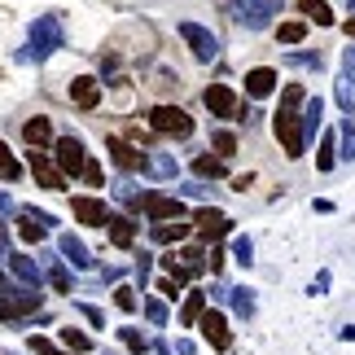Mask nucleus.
Listing matches in <instances>:
<instances>
[{"label": "nucleus", "mask_w": 355, "mask_h": 355, "mask_svg": "<svg viewBox=\"0 0 355 355\" xmlns=\"http://www.w3.org/2000/svg\"><path fill=\"white\" fill-rule=\"evenodd\" d=\"M175 171H180V167H175L171 154H145V175H154V180H171Z\"/></svg>", "instance_id": "obj_22"}, {"label": "nucleus", "mask_w": 355, "mask_h": 355, "mask_svg": "<svg viewBox=\"0 0 355 355\" xmlns=\"http://www.w3.org/2000/svg\"><path fill=\"white\" fill-rule=\"evenodd\" d=\"M347 35H355V18H347Z\"/></svg>", "instance_id": "obj_55"}, {"label": "nucleus", "mask_w": 355, "mask_h": 355, "mask_svg": "<svg viewBox=\"0 0 355 355\" xmlns=\"http://www.w3.org/2000/svg\"><path fill=\"white\" fill-rule=\"evenodd\" d=\"M303 101H307L303 88L290 84L281 92V110L272 114V132H277V141L285 145V158H303V149H307V141H303V114H298Z\"/></svg>", "instance_id": "obj_1"}, {"label": "nucleus", "mask_w": 355, "mask_h": 355, "mask_svg": "<svg viewBox=\"0 0 355 355\" xmlns=\"http://www.w3.org/2000/svg\"><path fill=\"white\" fill-rule=\"evenodd\" d=\"M49 285H53L58 294H71V272H66L62 263H53V268H49Z\"/></svg>", "instance_id": "obj_34"}, {"label": "nucleus", "mask_w": 355, "mask_h": 355, "mask_svg": "<svg viewBox=\"0 0 355 355\" xmlns=\"http://www.w3.org/2000/svg\"><path fill=\"white\" fill-rule=\"evenodd\" d=\"M334 158H338L334 136H324V141H320V154H316V171H334Z\"/></svg>", "instance_id": "obj_31"}, {"label": "nucleus", "mask_w": 355, "mask_h": 355, "mask_svg": "<svg viewBox=\"0 0 355 355\" xmlns=\"http://www.w3.org/2000/svg\"><path fill=\"white\" fill-rule=\"evenodd\" d=\"M347 9H351V13H355V0H347Z\"/></svg>", "instance_id": "obj_56"}, {"label": "nucleus", "mask_w": 355, "mask_h": 355, "mask_svg": "<svg viewBox=\"0 0 355 355\" xmlns=\"http://www.w3.org/2000/svg\"><path fill=\"white\" fill-rule=\"evenodd\" d=\"M31 351H35V355H71V351H58L49 338H31Z\"/></svg>", "instance_id": "obj_43"}, {"label": "nucleus", "mask_w": 355, "mask_h": 355, "mask_svg": "<svg viewBox=\"0 0 355 355\" xmlns=\"http://www.w3.org/2000/svg\"><path fill=\"white\" fill-rule=\"evenodd\" d=\"M145 316L154 320V324H167V307H162L158 298H149V303H145Z\"/></svg>", "instance_id": "obj_42"}, {"label": "nucleus", "mask_w": 355, "mask_h": 355, "mask_svg": "<svg viewBox=\"0 0 355 355\" xmlns=\"http://www.w3.org/2000/svg\"><path fill=\"white\" fill-rule=\"evenodd\" d=\"M228 294H233L237 316H254V298H250V290H228Z\"/></svg>", "instance_id": "obj_38"}, {"label": "nucleus", "mask_w": 355, "mask_h": 355, "mask_svg": "<svg viewBox=\"0 0 355 355\" xmlns=\"http://www.w3.org/2000/svg\"><path fill=\"white\" fill-rule=\"evenodd\" d=\"M9 272L22 281V290H40V281H44V277H40V268H35V259H31V254H9Z\"/></svg>", "instance_id": "obj_15"}, {"label": "nucleus", "mask_w": 355, "mask_h": 355, "mask_svg": "<svg viewBox=\"0 0 355 355\" xmlns=\"http://www.w3.org/2000/svg\"><path fill=\"white\" fill-rule=\"evenodd\" d=\"M303 35H307V22H281L277 26V40H281V44H303Z\"/></svg>", "instance_id": "obj_29"}, {"label": "nucleus", "mask_w": 355, "mask_h": 355, "mask_svg": "<svg viewBox=\"0 0 355 355\" xmlns=\"http://www.w3.org/2000/svg\"><path fill=\"white\" fill-rule=\"evenodd\" d=\"M136 207H141L154 224H167V220H180V215H184L180 198H162V193H141V198H136Z\"/></svg>", "instance_id": "obj_8"}, {"label": "nucleus", "mask_w": 355, "mask_h": 355, "mask_svg": "<svg viewBox=\"0 0 355 355\" xmlns=\"http://www.w3.org/2000/svg\"><path fill=\"white\" fill-rule=\"evenodd\" d=\"M62 44H66V35H62V22L53 18V13H44V18H35V22H31V49H26V58L44 62L49 53H58Z\"/></svg>", "instance_id": "obj_2"}, {"label": "nucleus", "mask_w": 355, "mask_h": 355, "mask_svg": "<svg viewBox=\"0 0 355 355\" xmlns=\"http://www.w3.org/2000/svg\"><path fill=\"white\" fill-rule=\"evenodd\" d=\"M53 162H58V171L62 175H84V162H88V154H84V141L79 136H58L53 141Z\"/></svg>", "instance_id": "obj_5"}, {"label": "nucleus", "mask_w": 355, "mask_h": 355, "mask_svg": "<svg viewBox=\"0 0 355 355\" xmlns=\"http://www.w3.org/2000/svg\"><path fill=\"white\" fill-rule=\"evenodd\" d=\"M105 145H110V158L119 162L123 171H145V154H141V149H136L132 141H123V136H110Z\"/></svg>", "instance_id": "obj_12"}, {"label": "nucleus", "mask_w": 355, "mask_h": 355, "mask_svg": "<svg viewBox=\"0 0 355 355\" xmlns=\"http://www.w3.org/2000/svg\"><path fill=\"white\" fill-rule=\"evenodd\" d=\"M202 311H207V294H198V290H193V294L184 298V307H180V324H198V320H202Z\"/></svg>", "instance_id": "obj_26"}, {"label": "nucleus", "mask_w": 355, "mask_h": 355, "mask_svg": "<svg viewBox=\"0 0 355 355\" xmlns=\"http://www.w3.org/2000/svg\"><path fill=\"white\" fill-rule=\"evenodd\" d=\"M71 101L79 105V110H97V105H101V84L92 75L71 79Z\"/></svg>", "instance_id": "obj_13"}, {"label": "nucleus", "mask_w": 355, "mask_h": 355, "mask_svg": "<svg viewBox=\"0 0 355 355\" xmlns=\"http://www.w3.org/2000/svg\"><path fill=\"white\" fill-rule=\"evenodd\" d=\"M22 136H26V145H31V149H44V145H53V123L44 114H35V119L22 123Z\"/></svg>", "instance_id": "obj_18"}, {"label": "nucleus", "mask_w": 355, "mask_h": 355, "mask_svg": "<svg viewBox=\"0 0 355 355\" xmlns=\"http://www.w3.org/2000/svg\"><path fill=\"white\" fill-rule=\"evenodd\" d=\"M114 303L123 311H136V290H132V285H119V290H114Z\"/></svg>", "instance_id": "obj_41"}, {"label": "nucleus", "mask_w": 355, "mask_h": 355, "mask_svg": "<svg viewBox=\"0 0 355 355\" xmlns=\"http://www.w3.org/2000/svg\"><path fill=\"white\" fill-rule=\"evenodd\" d=\"M211 145L220 149V158H228V154H237V136H233V132H215V136H211Z\"/></svg>", "instance_id": "obj_36"}, {"label": "nucleus", "mask_w": 355, "mask_h": 355, "mask_svg": "<svg viewBox=\"0 0 355 355\" xmlns=\"http://www.w3.org/2000/svg\"><path fill=\"white\" fill-rule=\"evenodd\" d=\"M250 5H254V9H263L268 18H272V13H281V5H285V0H250Z\"/></svg>", "instance_id": "obj_48"}, {"label": "nucleus", "mask_w": 355, "mask_h": 355, "mask_svg": "<svg viewBox=\"0 0 355 355\" xmlns=\"http://www.w3.org/2000/svg\"><path fill=\"white\" fill-rule=\"evenodd\" d=\"M193 224H198L202 241H220V237H228V233H233V220H228L224 211H215V207H202V211L193 215Z\"/></svg>", "instance_id": "obj_9"}, {"label": "nucleus", "mask_w": 355, "mask_h": 355, "mask_svg": "<svg viewBox=\"0 0 355 355\" xmlns=\"http://www.w3.org/2000/svg\"><path fill=\"white\" fill-rule=\"evenodd\" d=\"M158 290H162V294H167V298H175V290H180V285H175L171 277H162V281H158Z\"/></svg>", "instance_id": "obj_52"}, {"label": "nucleus", "mask_w": 355, "mask_h": 355, "mask_svg": "<svg viewBox=\"0 0 355 355\" xmlns=\"http://www.w3.org/2000/svg\"><path fill=\"white\" fill-rule=\"evenodd\" d=\"M228 9H233V18H237V22H245V26H250V31H263V26L272 22L263 9H254V5H250V0H233V5H228Z\"/></svg>", "instance_id": "obj_20"}, {"label": "nucleus", "mask_w": 355, "mask_h": 355, "mask_svg": "<svg viewBox=\"0 0 355 355\" xmlns=\"http://www.w3.org/2000/svg\"><path fill=\"white\" fill-rule=\"evenodd\" d=\"M338 105L347 110V119H355V84H347V79L338 84Z\"/></svg>", "instance_id": "obj_37"}, {"label": "nucleus", "mask_w": 355, "mask_h": 355, "mask_svg": "<svg viewBox=\"0 0 355 355\" xmlns=\"http://www.w3.org/2000/svg\"><path fill=\"white\" fill-rule=\"evenodd\" d=\"M0 180H5V184H13V180H22V162L13 158V154H9L5 145H0Z\"/></svg>", "instance_id": "obj_28"}, {"label": "nucleus", "mask_w": 355, "mask_h": 355, "mask_svg": "<svg viewBox=\"0 0 355 355\" xmlns=\"http://www.w3.org/2000/svg\"><path fill=\"white\" fill-rule=\"evenodd\" d=\"M5 241H9V228H5V220H0V250H5Z\"/></svg>", "instance_id": "obj_54"}, {"label": "nucleus", "mask_w": 355, "mask_h": 355, "mask_svg": "<svg viewBox=\"0 0 355 355\" xmlns=\"http://www.w3.org/2000/svg\"><path fill=\"white\" fill-rule=\"evenodd\" d=\"M285 62H290V66H303V71H320V53H290Z\"/></svg>", "instance_id": "obj_39"}, {"label": "nucleus", "mask_w": 355, "mask_h": 355, "mask_svg": "<svg viewBox=\"0 0 355 355\" xmlns=\"http://www.w3.org/2000/svg\"><path fill=\"white\" fill-rule=\"evenodd\" d=\"M207 110H211L215 119H237V97H233V88L211 84V88H207Z\"/></svg>", "instance_id": "obj_14"}, {"label": "nucleus", "mask_w": 355, "mask_h": 355, "mask_svg": "<svg viewBox=\"0 0 355 355\" xmlns=\"http://www.w3.org/2000/svg\"><path fill=\"white\" fill-rule=\"evenodd\" d=\"M5 211H13V198L5 193V189H0V215H5Z\"/></svg>", "instance_id": "obj_53"}, {"label": "nucleus", "mask_w": 355, "mask_h": 355, "mask_svg": "<svg viewBox=\"0 0 355 355\" xmlns=\"http://www.w3.org/2000/svg\"><path fill=\"white\" fill-rule=\"evenodd\" d=\"M298 9H303L316 26H334V9L324 5V0H298Z\"/></svg>", "instance_id": "obj_25"}, {"label": "nucleus", "mask_w": 355, "mask_h": 355, "mask_svg": "<svg viewBox=\"0 0 355 355\" xmlns=\"http://www.w3.org/2000/svg\"><path fill=\"white\" fill-rule=\"evenodd\" d=\"M119 338H123V347L136 351V355H145V351H149V338H145V334H136V329H119Z\"/></svg>", "instance_id": "obj_33"}, {"label": "nucleus", "mask_w": 355, "mask_h": 355, "mask_svg": "<svg viewBox=\"0 0 355 355\" xmlns=\"http://www.w3.org/2000/svg\"><path fill=\"white\" fill-rule=\"evenodd\" d=\"M175 263H180V268L189 272V277H198V272L207 268V250H198V245H184V250L175 254Z\"/></svg>", "instance_id": "obj_23"}, {"label": "nucleus", "mask_w": 355, "mask_h": 355, "mask_svg": "<svg viewBox=\"0 0 355 355\" xmlns=\"http://www.w3.org/2000/svg\"><path fill=\"white\" fill-rule=\"evenodd\" d=\"M343 71H347V84H355V44L343 49Z\"/></svg>", "instance_id": "obj_44"}, {"label": "nucleus", "mask_w": 355, "mask_h": 355, "mask_svg": "<svg viewBox=\"0 0 355 355\" xmlns=\"http://www.w3.org/2000/svg\"><path fill=\"white\" fill-rule=\"evenodd\" d=\"M320 114H324V101H320V97L303 101V141H307V136H316V128H320Z\"/></svg>", "instance_id": "obj_24"}, {"label": "nucleus", "mask_w": 355, "mask_h": 355, "mask_svg": "<svg viewBox=\"0 0 355 355\" xmlns=\"http://www.w3.org/2000/svg\"><path fill=\"white\" fill-rule=\"evenodd\" d=\"M26 167H31V175H35V184H40V189H49V193H58V189H66V175L58 171V162H53L49 154H40V149H31V154H26Z\"/></svg>", "instance_id": "obj_7"}, {"label": "nucleus", "mask_w": 355, "mask_h": 355, "mask_svg": "<svg viewBox=\"0 0 355 355\" xmlns=\"http://www.w3.org/2000/svg\"><path fill=\"white\" fill-rule=\"evenodd\" d=\"M84 180H88L92 189H101V167H97V162H92V158L84 162Z\"/></svg>", "instance_id": "obj_46"}, {"label": "nucleus", "mask_w": 355, "mask_h": 355, "mask_svg": "<svg viewBox=\"0 0 355 355\" xmlns=\"http://www.w3.org/2000/svg\"><path fill=\"white\" fill-rule=\"evenodd\" d=\"M58 250H62V259H71V268H92V250L75 233H62L58 237Z\"/></svg>", "instance_id": "obj_16"}, {"label": "nucleus", "mask_w": 355, "mask_h": 355, "mask_svg": "<svg viewBox=\"0 0 355 355\" xmlns=\"http://www.w3.org/2000/svg\"><path fill=\"white\" fill-rule=\"evenodd\" d=\"M40 311V290H0V320H22Z\"/></svg>", "instance_id": "obj_6"}, {"label": "nucleus", "mask_w": 355, "mask_h": 355, "mask_svg": "<svg viewBox=\"0 0 355 355\" xmlns=\"http://www.w3.org/2000/svg\"><path fill=\"white\" fill-rule=\"evenodd\" d=\"M272 88H277V71H268V66L245 71V92H250V97H268Z\"/></svg>", "instance_id": "obj_19"}, {"label": "nucleus", "mask_w": 355, "mask_h": 355, "mask_svg": "<svg viewBox=\"0 0 355 355\" xmlns=\"http://www.w3.org/2000/svg\"><path fill=\"white\" fill-rule=\"evenodd\" d=\"M343 158H347V162L355 158V128H351V123L343 128Z\"/></svg>", "instance_id": "obj_45"}, {"label": "nucleus", "mask_w": 355, "mask_h": 355, "mask_svg": "<svg viewBox=\"0 0 355 355\" xmlns=\"http://www.w3.org/2000/svg\"><path fill=\"white\" fill-rule=\"evenodd\" d=\"M79 311H84V320H88V324H97V329H101V324H105V316H101L97 307H88V303H84V307H79Z\"/></svg>", "instance_id": "obj_49"}, {"label": "nucleus", "mask_w": 355, "mask_h": 355, "mask_svg": "<svg viewBox=\"0 0 355 355\" xmlns=\"http://www.w3.org/2000/svg\"><path fill=\"white\" fill-rule=\"evenodd\" d=\"M324 290H329V272H320V277L311 281V290H307V294H324Z\"/></svg>", "instance_id": "obj_50"}, {"label": "nucleus", "mask_w": 355, "mask_h": 355, "mask_svg": "<svg viewBox=\"0 0 355 355\" xmlns=\"http://www.w3.org/2000/svg\"><path fill=\"white\" fill-rule=\"evenodd\" d=\"M149 263H154V254L141 250V259H136V281H141V285H145V277H149Z\"/></svg>", "instance_id": "obj_47"}, {"label": "nucleus", "mask_w": 355, "mask_h": 355, "mask_svg": "<svg viewBox=\"0 0 355 355\" xmlns=\"http://www.w3.org/2000/svg\"><path fill=\"white\" fill-rule=\"evenodd\" d=\"M189 233H193V224H184V220H167V224H149V237H154L158 245H175V241H184Z\"/></svg>", "instance_id": "obj_17"}, {"label": "nucleus", "mask_w": 355, "mask_h": 355, "mask_svg": "<svg viewBox=\"0 0 355 355\" xmlns=\"http://www.w3.org/2000/svg\"><path fill=\"white\" fill-rule=\"evenodd\" d=\"M149 128H154L158 136L184 141V136H193V119H189L180 105H154V110H149Z\"/></svg>", "instance_id": "obj_3"}, {"label": "nucleus", "mask_w": 355, "mask_h": 355, "mask_svg": "<svg viewBox=\"0 0 355 355\" xmlns=\"http://www.w3.org/2000/svg\"><path fill=\"white\" fill-rule=\"evenodd\" d=\"M105 224H110V241L119 245V250H128V245L136 241V224L128 220V215H110Z\"/></svg>", "instance_id": "obj_21"}, {"label": "nucleus", "mask_w": 355, "mask_h": 355, "mask_svg": "<svg viewBox=\"0 0 355 355\" xmlns=\"http://www.w3.org/2000/svg\"><path fill=\"white\" fill-rule=\"evenodd\" d=\"M198 329H202V338H207L215 351H228V347H233V338H228V320L220 316V311H202Z\"/></svg>", "instance_id": "obj_10"}, {"label": "nucleus", "mask_w": 355, "mask_h": 355, "mask_svg": "<svg viewBox=\"0 0 355 355\" xmlns=\"http://www.w3.org/2000/svg\"><path fill=\"white\" fill-rule=\"evenodd\" d=\"M193 171L202 175V180H220V175H224L228 167H224V158H211V154H202V158L193 162Z\"/></svg>", "instance_id": "obj_27"}, {"label": "nucleus", "mask_w": 355, "mask_h": 355, "mask_svg": "<svg viewBox=\"0 0 355 355\" xmlns=\"http://www.w3.org/2000/svg\"><path fill=\"white\" fill-rule=\"evenodd\" d=\"M18 233H22V241H40V237H44V228H40L35 220H31V215H18Z\"/></svg>", "instance_id": "obj_35"}, {"label": "nucleus", "mask_w": 355, "mask_h": 355, "mask_svg": "<svg viewBox=\"0 0 355 355\" xmlns=\"http://www.w3.org/2000/svg\"><path fill=\"white\" fill-rule=\"evenodd\" d=\"M158 263H162V272H167V277H171L175 285H184V281H189V272H184L180 263H175V250H167V254L158 259Z\"/></svg>", "instance_id": "obj_32"}, {"label": "nucleus", "mask_w": 355, "mask_h": 355, "mask_svg": "<svg viewBox=\"0 0 355 355\" xmlns=\"http://www.w3.org/2000/svg\"><path fill=\"white\" fill-rule=\"evenodd\" d=\"M207 268L220 272V268H224V250H211V254H207Z\"/></svg>", "instance_id": "obj_51"}, {"label": "nucleus", "mask_w": 355, "mask_h": 355, "mask_svg": "<svg viewBox=\"0 0 355 355\" xmlns=\"http://www.w3.org/2000/svg\"><path fill=\"white\" fill-rule=\"evenodd\" d=\"M180 40L193 49L198 62H215V58H220V35L207 31V26H198V22H180Z\"/></svg>", "instance_id": "obj_4"}, {"label": "nucleus", "mask_w": 355, "mask_h": 355, "mask_svg": "<svg viewBox=\"0 0 355 355\" xmlns=\"http://www.w3.org/2000/svg\"><path fill=\"white\" fill-rule=\"evenodd\" d=\"M71 215L79 224H88V228H105V202H97V198H71Z\"/></svg>", "instance_id": "obj_11"}, {"label": "nucleus", "mask_w": 355, "mask_h": 355, "mask_svg": "<svg viewBox=\"0 0 355 355\" xmlns=\"http://www.w3.org/2000/svg\"><path fill=\"white\" fill-rule=\"evenodd\" d=\"M233 254H237V263L250 268V263H254V245H250V237H237V241H233Z\"/></svg>", "instance_id": "obj_40"}, {"label": "nucleus", "mask_w": 355, "mask_h": 355, "mask_svg": "<svg viewBox=\"0 0 355 355\" xmlns=\"http://www.w3.org/2000/svg\"><path fill=\"white\" fill-rule=\"evenodd\" d=\"M62 343H66V351H71V355H88L92 351L88 334H79V329H62Z\"/></svg>", "instance_id": "obj_30"}]
</instances>
